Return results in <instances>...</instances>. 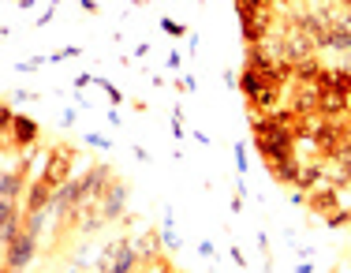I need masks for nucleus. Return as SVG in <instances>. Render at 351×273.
Instances as JSON below:
<instances>
[{
	"instance_id": "nucleus-1",
	"label": "nucleus",
	"mask_w": 351,
	"mask_h": 273,
	"mask_svg": "<svg viewBox=\"0 0 351 273\" xmlns=\"http://www.w3.org/2000/svg\"><path fill=\"white\" fill-rule=\"evenodd\" d=\"M250 131H254V150L265 157V161H277V157H291L295 154V128H280L273 123V117L265 112H250Z\"/></svg>"
},
{
	"instance_id": "nucleus-2",
	"label": "nucleus",
	"mask_w": 351,
	"mask_h": 273,
	"mask_svg": "<svg viewBox=\"0 0 351 273\" xmlns=\"http://www.w3.org/2000/svg\"><path fill=\"white\" fill-rule=\"evenodd\" d=\"M38 139H41V123L34 117H27V112H15L12 128L4 131V150L27 154V150H34V146H38Z\"/></svg>"
},
{
	"instance_id": "nucleus-3",
	"label": "nucleus",
	"mask_w": 351,
	"mask_h": 273,
	"mask_svg": "<svg viewBox=\"0 0 351 273\" xmlns=\"http://www.w3.org/2000/svg\"><path fill=\"white\" fill-rule=\"evenodd\" d=\"M38 244H41V239H38V236H30L27 228H23V233L15 236L12 244H4V266H12V270H19V273H23V270L30 266V262L38 259Z\"/></svg>"
},
{
	"instance_id": "nucleus-4",
	"label": "nucleus",
	"mask_w": 351,
	"mask_h": 273,
	"mask_svg": "<svg viewBox=\"0 0 351 273\" xmlns=\"http://www.w3.org/2000/svg\"><path fill=\"white\" fill-rule=\"evenodd\" d=\"M75 146H68V143H60V146H53L49 150V169H45V180L60 191L64 184H71V165H75Z\"/></svg>"
},
{
	"instance_id": "nucleus-5",
	"label": "nucleus",
	"mask_w": 351,
	"mask_h": 273,
	"mask_svg": "<svg viewBox=\"0 0 351 273\" xmlns=\"http://www.w3.org/2000/svg\"><path fill=\"white\" fill-rule=\"evenodd\" d=\"M112 180H116V176H112V169H108V165H90V169L82 172V180H79V187H82V206L101 202Z\"/></svg>"
},
{
	"instance_id": "nucleus-6",
	"label": "nucleus",
	"mask_w": 351,
	"mask_h": 273,
	"mask_svg": "<svg viewBox=\"0 0 351 273\" xmlns=\"http://www.w3.org/2000/svg\"><path fill=\"white\" fill-rule=\"evenodd\" d=\"M19 198H27V169H19L15 165H4V172H0V202H19Z\"/></svg>"
},
{
	"instance_id": "nucleus-7",
	"label": "nucleus",
	"mask_w": 351,
	"mask_h": 273,
	"mask_svg": "<svg viewBox=\"0 0 351 273\" xmlns=\"http://www.w3.org/2000/svg\"><path fill=\"white\" fill-rule=\"evenodd\" d=\"M306 206H311V213H317V217H329V213H337L344 202H340V191H337V187H332L329 180H325L322 187L306 191Z\"/></svg>"
},
{
	"instance_id": "nucleus-8",
	"label": "nucleus",
	"mask_w": 351,
	"mask_h": 273,
	"mask_svg": "<svg viewBox=\"0 0 351 273\" xmlns=\"http://www.w3.org/2000/svg\"><path fill=\"white\" fill-rule=\"evenodd\" d=\"M101 210H105L108 225H112V221H123V217H128V184H123L120 176L108 184V191H105V198H101Z\"/></svg>"
},
{
	"instance_id": "nucleus-9",
	"label": "nucleus",
	"mask_w": 351,
	"mask_h": 273,
	"mask_svg": "<svg viewBox=\"0 0 351 273\" xmlns=\"http://www.w3.org/2000/svg\"><path fill=\"white\" fill-rule=\"evenodd\" d=\"M317 117H322V120H344V117H351V97L340 94V90H322V97H317Z\"/></svg>"
},
{
	"instance_id": "nucleus-10",
	"label": "nucleus",
	"mask_w": 351,
	"mask_h": 273,
	"mask_svg": "<svg viewBox=\"0 0 351 273\" xmlns=\"http://www.w3.org/2000/svg\"><path fill=\"white\" fill-rule=\"evenodd\" d=\"M317 97H322V86L317 82H291V109L299 112V117H311L317 112Z\"/></svg>"
},
{
	"instance_id": "nucleus-11",
	"label": "nucleus",
	"mask_w": 351,
	"mask_h": 273,
	"mask_svg": "<svg viewBox=\"0 0 351 273\" xmlns=\"http://www.w3.org/2000/svg\"><path fill=\"white\" fill-rule=\"evenodd\" d=\"M23 217H27V210H19L15 202H0V239L4 244H12L23 233Z\"/></svg>"
},
{
	"instance_id": "nucleus-12",
	"label": "nucleus",
	"mask_w": 351,
	"mask_h": 273,
	"mask_svg": "<svg viewBox=\"0 0 351 273\" xmlns=\"http://www.w3.org/2000/svg\"><path fill=\"white\" fill-rule=\"evenodd\" d=\"M265 165H269V172H273V180H277V184H284V187H295L299 184L303 161H299L295 154H291V157H277V161H265Z\"/></svg>"
},
{
	"instance_id": "nucleus-13",
	"label": "nucleus",
	"mask_w": 351,
	"mask_h": 273,
	"mask_svg": "<svg viewBox=\"0 0 351 273\" xmlns=\"http://www.w3.org/2000/svg\"><path fill=\"white\" fill-rule=\"evenodd\" d=\"M53 195H56V187L49 184L45 176L30 180V187H27V202H23V210H45V206H53Z\"/></svg>"
},
{
	"instance_id": "nucleus-14",
	"label": "nucleus",
	"mask_w": 351,
	"mask_h": 273,
	"mask_svg": "<svg viewBox=\"0 0 351 273\" xmlns=\"http://www.w3.org/2000/svg\"><path fill=\"white\" fill-rule=\"evenodd\" d=\"M105 225H108V217H105L101 202H90V206H82V210H79V217H75V228H79L82 236H94L97 228H105Z\"/></svg>"
},
{
	"instance_id": "nucleus-15",
	"label": "nucleus",
	"mask_w": 351,
	"mask_h": 273,
	"mask_svg": "<svg viewBox=\"0 0 351 273\" xmlns=\"http://www.w3.org/2000/svg\"><path fill=\"white\" fill-rule=\"evenodd\" d=\"M138 266H142V259L135 251V239H120V251H116L112 266H108L105 273H138Z\"/></svg>"
},
{
	"instance_id": "nucleus-16",
	"label": "nucleus",
	"mask_w": 351,
	"mask_h": 273,
	"mask_svg": "<svg viewBox=\"0 0 351 273\" xmlns=\"http://www.w3.org/2000/svg\"><path fill=\"white\" fill-rule=\"evenodd\" d=\"M161 233H142L135 239V251H138V259H142V266H154L157 259H161Z\"/></svg>"
},
{
	"instance_id": "nucleus-17",
	"label": "nucleus",
	"mask_w": 351,
	"mask_h": 273,
	"mask_svg": "<svg viewBox=\"0 0 351 273\" xmlns=\"http://www.w3.org/2000/svg\"><path fill=\"white\" fill-rule=\"evenodd\" d=\"M317 86L322 90H340V94L351 97V68H325Z\"/></svg>"
},
{
	"instance_id": "nucleus-18",
	"label": "nucleus",
	"mask_w": 351,
	"mask_h": 273,
	"mask_svg": "<svg viewBox=\"0 0 351 273\" xmlns=\"http://www.w3.org/2000/svg\"><path fill=\"white\" fill-rule=\"evenodd\" d=\"M322 71H325V64L317 56H311V60H303L295 68V82H322Z\"/></svg>"
},
{
	"instance_id": "nucleus-19",
	"label": "nucleus",
	"mask_w": 351,
	"mask_h": 273,
	"mask_svg": "<svg viewBox=\"0 0 351 273\" xmlns=\"http://www.w3.org/2000/svg\"><path fill=\"white\" fill-rule=\"evenodd\" d=\"M161 244L169 251H180V236H176V217H172V206L165 210V225H161Z\"/></svg>"
},
{
	"instance_id": "nucleus-20",
	"label": "nucleus",
	"mask_w": 351,
	"mask_h": 273,
	"mask_svg": "<svg viewBox=\"0 0 351 273\" xmlns=\"http://www.w3.org/2000/svg\"><path fill=\"white\" fill-rule=\"evenodd\" d=\"M325 225H329V228H344V225H351V206H340L337 213H329V217H325Z\"/></svg>"
},
{
	"instance_id": "nucleus-21",
	"label": "nucleus",
	"mask_w": 351,
	"mask_h": 273,
	"mask_svg": "<svg viewBox=\"0 0 351 273\" xmlns=\"http://www.w3.org/2000/svg\"><path fill=\"white\" fill-rule=\"evenodd\" d=\"M232 4H236L239 15H250V12H262V8H269L273 0H232Z\"/></svg>"
},
{
	"instance_id": "nucleus-22",
	"label": "nucleus",
	"mask_w": 351,
	"mask_h": 273,
	"mask_svg": "<svg viewBox=\"0 0 351 273\" xmlns=\"http://www.w3.org/2000/svg\"><path fill=\"white\" fill-rule=\"evenodd\" d=\"M332 161H340L344 169H351V128H348V135H344V143H340V150H337Z\"/></svg>"
},
{
	"instance_id": "nucleus-23",
	"label": "nucleus",
	"mask_w": 351,
	"mask_h": 273,
	"mask_svg": "<svg viewBox=\"0 0 351 273\" xmlns=\"http://www.w3.org/2000/svg\"><path fill=\"white\" fill-rule=\"evenodd\" d=\"M161 30L169 38H187V27H183V23H176V19H161Z\"/></svg>"
},
{
	"instance_id": "nucleus-24",
	"label": "nucleus",
	"mask_w": 351,
	"mask_h": 273,
	"mask_svg": "<svg viewBox=\"0 0 351 273\" xmlns=\"http://www.w3.org/2000/svg\"><path fill=\"white\" fill-rule=\"evenodd\" d=\"M94 82H97V86L105 90V94H108V102H112V105H120V102H123V94H120V90H116V86H112V82H108V79H97V75H94Z\"/></svg>"
},
{
	"instance_id": "nucleus-25",
	"label": "nucleus",
	"mask_w": 351,
	"mask_h": 273,
	"mask_svg": "<svg viewBox=\"0 0 351 273\" xmlns=\"http://www.w3.org/2000/svg\"><path fill=\"white\" fill-rule=\"evenodd\" d=\"M232 154H236V169L247 172V169H250V161H247V143H236V146H232Z\"/></svg>"
},
{
	"instance_id": "nucleus-26",
	"label": "nucleus",
	"mask_w": 351,
	"mask_h": 273,
	"mask_svg": "<svg viewBox=\"0 0 351 273\" xmlns=\"http://www.w3.org/2000/svg\"><path fill=\"white\" fill-rule=\"evenodd\" d=\"M82 143H86V146H97V150H105V146H112V139H105V135H97V131H90V135H82Z\"/></svg>"
},
{
	"instance_id": "nucleus-27",
	"label": "nucleus",
	"mask_w": 351,
	"mask_h": 273,
	"mask_svg": "<svg viewBox=\"0 0 351 273\" xmlns=\"http://www.w3.org/2000/svg\"><path fill=\"white\" fill-rule=\"evenodd\" d=\"M79 53H82L79 45H68V49H60V53H56V56H49V64H60V60H71V56H79Z\"/></svg>"
},
{
	"instance_id": "nucleus-28",
	"label": "nucleus",
	"mask_w": 351,
	"mask_h": 273,
	"mask_svg": "<svg viewBox=\"0 0 351 273\" xmlns=\"http://www.w3.org/2000/svg\"><path fill=\"white\" fill-rule=\"evenodd\" d=\"M12 102L27 105V102H38V94H30V90H15V94H12Z\"/></svg>"
},
{
	"instance_id": "nucleus-29",
	"label": "nucleus",
	"mask_w": 351,
	"mask_h": 273,
	"mask_svg": "<svg viewBox=\"0 0 351 273\" xmlns=\"http://www.w3.org/2000/svg\"><path fill=\"white\" fill-rule=\"evenodd\" d=\"M176 86H180L183 94H191V90H195V79H191V75H180V79H176Z\"/></svg>"
},
{
	"instance_id": "nucleus-30",
	"label": "nucleus",
	"mask_w": 351,
	"mask_h": 273,
	"mask_svg": "<svg viewBox=\"0 0 351 273\" xmlns=\"http://www.w3.org/2000/svg\"><path fill=\"white\" fill-rule=\"evenodd\" d=\"M224 86H228V90H239V75H236V71H224Z\"/></svg>"
},
{
	"instance_id": "nucleus-31",
	"label": "nucleus",
	"mask_w": 351,
	"mask_h": 273,
	"mask_svg": "<svg viewBox=\"0 0 351 273\" xmlns=\"http://www.w3.org/2000/svg\"><path fill=\"white\" fill-rule=\"evenodd\" d=\"M198 254H206V259H213V244H210V239H198Z\"/></svg>"
},
{
	"instance_id": "nucleus-32",
	"label": "nucleus",
	"mask_w": 351,
	"mask_h": 273,
	"mask_svg": "<svg viewBox=\"0 0 351 273\" xmlns=\"http://www.w3.org/2000/svg\"><path fill=\"white\" fill-rule=\"evenodd\" d=\"M90 82H94V75H86V71H79V75H75V90L90 86Z\"/></svg>"
},
{
	"instance_id": "nucleus-33",
	"label": "nucleus",
	"mask_w": 351,
	"mask_h": 273,
	"mask_svg": "<svg viewBox=\"0 0 351 273\" xmlns=\"http://www.w3.org/2000/svg\"><path fill=\"white\" fill-rule=\"evenodd\" d=\"M232 262H236L239 270H247V259H243V251H239V247H232Z\"/></svg>"
},
{
	"instance_id": "nucleus-34",
	"label": "nucleus",
	"mask_w": 351,
	"mask_h": 273,
	"mask_svg": "<svg viewBox=\"0 0 351 273\" xmlns=\"http://www.w3.org/2000/svg\"><path fill=\"white\" fill-rule=\"evenodd\" d=\"M60 273H82V266H79V262H75V259H68V266H64Z\"/></svg>"
},
{
	"instance_id": "nucleus-35",
	"label": "nucleus",
	"mask_w": 351,
	"mask_h": 273,
	"mask_svg": "<svg viewBox=\"0 0 351 273\" xmlns=\"http://www.w3.org/2000/svg\"><path fill=\"white\" fill-rule=\"evenodd\" d=\"M295 273H314V266H311V262H299V266H295Z\"/></svg>"
},
{
	"instance_id": "nucleus-36",
	"label": "nucleus",
	"mask_w": 351,
	"mask_h": 273,
	"mask_svg": "<svg viewBox=\"0 0 351 273\" xmlns=\"http://www.w3.org/2000/svg\"><path fill=\"white\" fill-rule=\"evenodd\" d=\"M332 4H337V8H348V12H351V0H332Z\"/></svg>"
},
{
	"instance_id": "nucleus-37",
	"label": "nucleus",
	"mask_w": 351,
	"mask_h": 273,
	"mask_svg": "<svg viewBox=\"0 0 351 273\" xmlns=\"http://www.w3.org/2000/svg\"><path fill=\"white\" fill-rule=\"evenodd\" d=\"M0 273H19V270H12V266H4V270H0Z\"/></svg>"
},
{
	"instance_id": "nucleus-38",
	"label": "nucleus",
	"mask_w": 351,
	"mask_h": 273,
	"mask_svg": "<svg viewBox=\"0 0 351 273\" xmlns=\"http://www.w3.org/2000/svg\"><path fill=\"white\" fill-rule=\"evenodd\" d=\"M53 4H64V0H53Z\"/></svg>"
},
{
	"instance_id": "nucleus-39",
	"label": "nucleus",
	"mask_w": 351,
	"mask_h": 273,
	"mask_svg": "<svg viewBox=\"0 0 351 273\" xmlns=\"http://www.w3.org/2000/svg\"><path fill=\"white\" fill-rule=\"evenodd\" d=\"M284 4H288V0H284Z\"/></svg>"
}]
</instances>
